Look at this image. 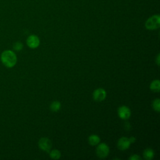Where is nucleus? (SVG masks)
Here are the masks:
<instances>
[{"instance_id":"2eb2a0df","label":"nucleus","mask_w":160,"mask_h":160,"mask_svg":"<svg viewBox=\"0 0 160 160\" xmlns=\"http://www.w3.org/2000/svg\"><path fill=\"white\" fill-rule=\"evenodd\" d=\"M23 48V44L20 42H16L13 44V48L17 51H20Z\"/></svg>"},{"instance_id":"1a4fd4ad","label":"nucleus","mask_w":160,"mask_h":160,"mask_svg":"<svg viewBox=\"0 0 160 160\" xmlns=\"http://www.w3.org/2000/svg\"><path fill=\"white\" fill-rule=\"evenodd\" d=\"M88 141L91 146H96L100 142V138L97 135L92 134L89 137Z\"/></svg>"},{"instance_id":"dca6fc26","label":"nucleus","mask_w":160,"mask_h":160,"mask_svg":"<svg viewBox=\"0 0 160 160\" xmlns=\"http://www.w3.org/2000/svg\"><path fill=\"white\" fill-rule=\"evenodd\" d=\"M129 159H131V160H138V159H141V158L137 155V154H134L132 155V156H131L129 158Z\"/></svg>"},{"instance_id":"39448f33","label":"nucleus","mask_w":160,"mask_h":160,"mask_svg":"<svg viewBox=\"0 0 160 160\" xmlns=\"http://www.w3.org/2000/svg\"><path fill=\"white\" fill-rule=\"evenodd\" d=\"M26 43H27V45L30 48L34 49V48H36L39 46V43H40V41H39V38L37 36H36L34 34H32V35H30L27 38Z\"/></svg>"},{"instance_id":"f03ea898","label":"nucleus","mask_w":160,"mask_h":160,"mask_svg":"<svg viewBox=\"0 0 160 160\" xmlns=\"http://www.w3.org/2000/svg\"><path fill=\"white\" fill-rule=\"evenodd\" d=\"M146 29L149 30H154L158 29L160 26V16L159 14H155L149 18L145 23Z\"/></svg>"},{"instance_id":"f3484780","label":"nucleus","mask_w":160,"mask_h":160,"mask_svg":"<svg viewBox=\"0 0 160 160\" xmlns=\"http://www.w3.org/2000/svg\"><path fill=\"white\" fill-rule=\"evenodd\" d=\"M129 141H130L131 143L134 142H135V141H136V138H134V137H131L130 138H129Z\"/></svg>"},{"instance_id":"9b49d317","label":"nucleus","mask_w":160,"mask_h":160,"mask_svg":"<svg viewBox=\"0 0 160 160\" xmlns=\"http://www.w3.org/2000/svg\"><path fill=\"white\" fill-rule=\"evenodd\" d=\"M143 156L144 159L147 160H151L154 157V151L151 148H148L144 150L143 152Z\"/></svg>"},{"instance_id":"20e7f679","label":"nucleus","mask_w":160,"mask_h":160,"mask_svg":"<svg viewBox=\"0 0 160 160\" xmlns=\"http://www.w3.org/2000/svg\"><path fill=\"white\" fill-rule=\"evenodd\" d=\"M38 145L40 149L44 151L49 152L51 148V142L47 138H42L39 140Z\"/></svg>"},{"instance_id":"6e6552de","label":"nucleus","mask_w":160,"mask_h":160,"mask_svg":"<svg viewBox=\"0 0 160 160\" xmlns=\"http://www.w3.org/2000/svg\"><path fill=\"white\" fill-rule=\"evenodd\" d=\"M130 141L128 138L122 137L121 138L118 142V147L121 151H124L129 148L130 146Z\"/></svg>"},{"instance_id":"4468645a","label":"nucleus","mask_w":160,"mask_h":160,"mask_svg":"<svg viewBox=\"0 0 160 160\" xmlns=\"http://www.w3.org/2000/svg\"><path fill=\"white\" fill-rule=\"evenodd\" d=\"M152 107H153V109L159 112V109H160V101H159V99H156L154 100L153 102H152Z\"/></svg>"},{"instance_id":"f257e3e1","label":"nucleus","mask_w":160,"mask_h":160,"mask_svg":"<svg viewBox=\"0 0 160 160\" xmlns=\"http://www.w3.org/2000/svg\"><path fill=\"white\" fill-rule=\"evenodd\" d=\"M1 61L4 66L11 68L17 62V56L11 50H5L1 54Z\"/></svg>"},{"instance_id":"0eeeda50","label":"nucleus","mask_w":160,"mask_h":160,"mask_svg":"<svg viewBox=\"0 0 160 160\" xmlns=\"http://www.w3.org/2000/svg\"><path fill=\"white\" fill-rule=\"evenodd\" d=\"M118 115L122 119H128L131 116V111L125 106H121L118 109Z\"/></svg>"},{"instance_id":"423d86ee","label":"nucleus","mask_w":160,"mask_h":160,"mask_svg":"<svg viewBox=\"0 0 160 160\" xmlns=\"http://www.w3.org/2000/svg\"><path fill=\"white\" fill-rule=\"evenodd\" d=\"M106 97V92L102 88H98L93 92V98L96 101H102Z\"/></svg>"},{"instance_id":"a211bd4d","label":"nucleus","mask_w":160,"mask_h":160,"mask_svg":"<svg viewBox=\"0 0 160 160\" xmlns=\"http://www.w3.org/2000/svg\"><path fill=\"white\" fill-rule=\"evenodd\" d=\"M156 62H157V64L159 66V54L158 55V56H157Z\"/></svg>"},{"instance_id":"7ed1b4c3","label":"nucleus","mask_w":160,"mask_h":160,"mask_svg":"<svg viewBox=\"0 0 160 160\" xmlns=\"http://www.w3.org/2000/svg\"><path fill=\"white\" fill-rule=\"evenodd\" d=\"M109 152V148L108 146L105 143L99 144L96 148V154L99 158H106Z\"/></svg>"},{"instance_id":"f8f14e48","label":"nucleus","mask_w":160,"mask_h":160,"mask_svg":"<svg viewBox=\"0 0 160 160\" xmlns=\"http://www.w3.org/2000/svg\"><path fill=\"white\" fill-rule=\"evenodd\" d=\"M51 110L53 112H57L61 108V103L58 101H54L50 106Z\"/></svg>"},{"instance_id":"ddd939ff","label":"nucleus","mask_w":160,"mask_h":160,"mask_svg":"<svg viewBox=\"0 0 160 160\" xmlns=\"http://www.w3.org/2000/svg\"><path fill=\"white\" fill-rule=\"evenodd\" d=\"M50 157L54 159H58L61 157V152L58 149L52 150L50 152Z\"/></svg>"},{"instance_id":"9d476101","label":"nucleus","mask_w":160,"mask_h":160,"mask_svg":"<svg viewBox=\"0 0 160 160\" xmlns=\"http://www.w3.org/2000/svg\"><path fill=\"white\" fill-rule=\"evenodd\" d=\"M150 89L154 92H159L160 90V82L158 79L154 80L150 85Z\"/></svg>"}]
</instances>
